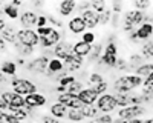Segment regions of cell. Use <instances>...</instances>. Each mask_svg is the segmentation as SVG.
Here are the masks:
<instances>
[{
    "label": "cell",
    "mask_w": 153,
    "mask_h": 123,
    "mask_svg": "<svg viewBox=\"0 0 153 123\" xmlns=\"http://www.w3.org/2000/svg\"><path fill=\"white\" fill-rule=\"evenodd\" d=\"M106 8H107V5H106V2H103V0H98V2H91V9L95 11V12H98V14H101V12H103Z\"/></svg>",
    "instance_id": "8d00e7d4"
},
{
    "label": "cell",
    "mask_w": 153,
    "mask_h": 123,
    "mask_svg": "<svg viewBox=\"0 0 153 123\" xmlns=\"http://www.w3.org/2000/svg\"><path fill=\"white\" fill-rule=\"evenodd\" d=\"M25 103H26V106L31 108V109H37V108L45 106L48 103V98L40 92H34V94H29V95L25 97Z\"/></svg>",
    "instance_id": "5bb4252c"
},
{
    "label": "cell",
    "mask_w": 153,
    "mask_h": 123,
    "mask_svg": "<svg viewBox=\"0 0 153 123\" xmlns=\"http://www.w3.org/2000/svg\"><path fill=\"white\" fill-rule=\"evenodd\" d=\"M86 123H113V118L110 114H103V116H100V117H95V118H91L89 122Z\"/></svg>",
    "instance_id": "e575fe53"
},
{
    "label": "cell",
    "mask_w": 153,
    "mask_h": 123,
    "mask_svg": "<svg viewBox=\"0 0 153 123\" xmlns=\"http://www.w3.org/2000/svg\"><path fill=\"white\" fill-rule=\"evenodd\" d=\"M2 103H3V102H2V98H0V105H2Z\"/></svg>",
    "instance_id": "6125c7cd"
},
{
    "label": "cell",
    "mask_w": 153,
    "mask_h": 123,
    "mask_svg": "<svg viewBox=\"0 0 153 123\" xmlns=\"http://www.w3.org/2000/svg\"><path fill=\"white\" fill-rule=\"evenodd\" d=\"M48 22H51V23H52L54 25V26H63V22L61 20H58V19H55L54 16H48Z\"/></svg>",
    "instance_id": "f907efd6"
},
{
    "label": "cell",
    "mask_w": 153,
    "mask_h": 123,
    "mask_svg": "<svg viewBox=\"0 0 153 123\" xmlns=\"http://www.w3.org/2000/svg\"><path fill=\"white\" fill-rule=\"evenodd\" d=\"M75 9H76V2H72V0H65V2H61L58 5V12L63 17L71 16Z\"/></svg>",
    "instance_id": "7402d4cb"
},
{
    "label": "cell",
    "mask_w": 153,
    "mask_h": 123,
    "mask_svg": "<svg viewBox=\"0 0 153 123\" xmlns=\"http://www.w3.org/2000/svg\"><path fill=\"white\" fill-rule=\"evenodd\" d=\"M66 117H68L71 122H75V123H80V122L84 120V116L81 114L80 109H68Z\"/></svg>",
    "instance_id": "f546056e"
},
{
    "label": "cell",
    "mask_w": 153,
    "mask_h": 123,
    "mask_svg": "<svg viewBox=\"0 0 153 123\" xmlns=\"http://www.w3.org/2000/svg\"><path fill=\"white\" fill-rule=\"evenodd\" d=\"M16 65L23 66V65H26V62H25V58H23V57H19V58H17V62H16Z\"/></svg>",
    "instance_id": "9f6ffc18"
},
{
    "label": "cell",
    "mask_w": 153,
    "mask_h": 123,
    "mask_svg": "<svg viewBox=\"0 0 153 123\" xmlns=\"http://www.w3.org/2000/svg\"><path fill=\"white\" fill-rule=\"evenodd\" d=\"M133 5H135V9L141 11V12H144L146 9H149V8L152 6V3L149 2V0H136Z\"/></svg>",
    "instance_id": "f35d334b"
},
{
    "label": "cell",
    "mask_w": 153,
    "mask_h": 123,
    "mask_svg": "<svg viewBox=\"0 0 153 123\" xmlns=\"http://www.w3.org/2000/svg\"><path fill=\"white\" fill-rule=\"evenodd\" d=\"M58 103H61L65 108L68 109H81V102L78 95H74V94H69V92H63V94H58Z\"/></svg>",
    "instance_id": "9c48e42d"
},
{
    "label": "cell",
    "mask_w": 153,
    "mask_h": 123,
    "mask_svg": "<svg viewBox=\"0 0 153 123\" xmlns=\"http://www.w3.org/2000/svg\"><path fill=\"white\" fill-rule=\"evenodd\" d=\"M3 14L6 16V17H9V19H12V20H16V19H19V16H20V12H19V8H16L12 3H6V5H3Z\"/></svg>",
    "instance_id": "484cf974"
},
{
    "label": "cell",
    "mask_w": 153,
    "mask_h": 123,
    "mask_svg": "<svg viewBox=\"0 0 153 123\" xmlns=\"http://www.w3.org/2000/svg\"><path fill=\"white\" fill-rule=\"evenodd\" d=\"M17 28L16 26H12V25H6V28L0 32V37H2V39L8 43V45H14L16 42H17Z\"/></svg>",
    "instance_id": "e0dca14e"
},
{
    "label": "cell",
    "mask_w": 153,
    "mask_h": 123,
    "mask_svg": "<svg viewBox=\"0 0 153 123\" xmlns=\"http://www.w3.org/2000/svg\"><path fill=\"white\" fill-rule=\"evenodd\" d=\"M129 40L133 42V43H138V42H139V40H138V35H136V31L129 32Z\"/></svg>",
    "instance_id": "f5cc1de1"
},
{
    "label": "cell",
    "mask_w": 153,
    "mask_h": 123,
    "mask_svg": "<svg viewBox=\"0 0 153 123\" xmlns=\"http://www.w3.org/2000/svg\"><path fill=\"white\" fill-rule=\"evenodd\" d=\"M65 71V63L58 58H51L49 60V65H48V77H52V74H60Z\"/></svg>",
    "instance_id": "ffe728a7"
},
{
    "label": "cell",
    "mask_w": 153,
    "mask_h": 123,
    "mask_svg": "<svg viewBox=\"0 0 153 123\" xmlns=\"http://www.w3.org/2000/svg\"><path fill=\"white\" fill-rule=\"evenodd\" d=\"M141 57L143 58H147V60H152L153 58V42L152 40H147L143 48H141Z\"/></svg>",
    "instance_id": "f1b7e54d"
},
{
    "label": "cell",
    "mask_w": 153,
    "mask_h": 123,
    "mask_svg": "<svg viewBox=\"0 0 153 123\" xmlns=\"http://www.w3.org/2000/svg\"><path fill=\"white\" fill-rule=\"evenodd\" d=\"M12 5H14L16 8H19V6H22V2L20 0H12Z\"/></svg>",
    "instance_id": "680465c9"
},
{
    "label": "cell",
    "mask_w": 153,
    "mask_h": 123,
    "mask_svg": "<svg viewBox=\"0 0 153 123\" xmlns=\"http://www.w3.org/2000/svg\"><path fill=\"white\" fill-rule=\"evenodd\" d=\"M135 31H136V35H138V40L147 42L153 35V23H143L141 26H138Z\"/></svg>",
    "instance_id": "d6986e66"
},
{
    "label": "cell",
    "mask_w": 153,
    "mask_h": 123,
    "mask_svg": "<svg viewBox=\"0 0 153 123\" xmlns=\"http://www.w3.org/2000/svg\"><path fill=\"white\" fill-rule=\"evenodd\" d=\"M117 98H115V94H103V95H100L98 97V100H97V108L98 111H101V112H104V114H110L112 111L117 108Z\"/></svg>",
    "instance_id": "5b68a950"
},
{
    "label": "cell",
    "mask_w": 153,
    "mask_h": 123,
    "mask_svg": "<svg viewBox=\"0 0 153 123\" xmlns=\"http://www.w3.org/2000/svg\"><path fill=\"white\" fill-rule=\"evenodd\" d=\"M68 29L72 32V34H84L86 32V26H84V23L81 20L80 16H76V17H72L68 23Z\"/></svg>",
    "instance_id": "ac0fdd59"
},
{
    "label": "cell",
    "mask_w": 153,
    "mask_h": 123,
    "mask_svg": "<svg viewBox=\"0 0 153 123\" xmlns=\"http://www.w3.org/2000/svg\"><path fill=\"white\" fill-rule=\"evenodd\" d=\"M17 42L20 45H25V46L35 48L40 43V37L35 32V29H19L17 31Z\"/></svg>",
    "instance_id": "277c9868"
},
{
    "label": "cell",
    "mask_w": 153,
    "mask_h": 123,
    "mask_svg": "<svg viewBox=\"0 0 153 123\" xmlns=\"http://www.w3.org/2000/svg\"><path fill=\"white\" fill-rule=\"evenodd\" d=\"M143 63H144V58L141 57V54H132L130 58H129V65H130V68L135 66V69H136L138 66H141Z\"/></svg>",
    "instance_id": "836d02e7"
},
{
    "label": "cell",
    "mask_w": 153,
    "mask_h": 123,
    "mask_svg": "<svg viewBox=\"0 0 153 123\" xmlns=\"http://www.w3.org/2000/svg\"><path fill=\"white\" fill-rule=\"evenodd\" d=\"M0 123H20L14 116H8V114H0Z\"/></svg>",
    "instance_id": "b9f144b4"
},
{
    "label": "cell",
    "mask_w": 153,
    "mask_h": 123,
    "mask_svg": "<svg viewBox=\"0 0 153 123\" xmlns=\"http://www.w3.org/2000/svg\"><path fill=\"white\" fill-rule=\"evenodd\" d=\"M63 63H65V71H68V72H74V71H78V69L83 66L84 58L72 52L68 58H65V62H63Z\"/></svg>",
    "instance_id": "9a60e30c"
},
{
    "label": "cell",
    "mask_w": 153,
    "mask_h": 123,
    "mask_svg": "<svg viewBox=\"0 0 153 123\" xmlns=\"http://www.w3.org/2000/svg\"><path fill=\"white\" fill-rule=\"evenodd\" d=\"M61 37H63V34H61L58 29L52 28L49 34H46L45 37H40V43H38V45H40L43 49L52 48V46H55V45H57L60 40H63Z\"/></svg>",
    "instance_id": "30bf717a"
},
{
    "label": "cell",
    "mask_w": 153,
    "mask_h": 123,
    "mask_svg": "<svg viewBox=\"0 0 153 123\" xmlns=\"http://www.w3.org/2000/svg\"><path fill=\"white\" fill-rule=\"evenodd\" d=\"M113 123H143V120L139 118H132V120H124V118H115Z\"/></svg>",
    "instance_id": "c3c4849f"
},
{
    "label": "cell",
    "mask_w": 153,
    "mask_h": 123,
    "mask_svg": "<svg viewBox=\"0 0 153 123\" xmlns=\"http://www.w3.org/2000/svg\"><path fill=\"white\" fill-rule=\"evenodd\" d=\"M110 22H112V26H113V28H118V23H120V14H112Z\"/></svg>",
    "instance_id": "816d5d0a"
},
{
    "label": "cell",
    "mask_w": 153,
    "mask_h": 123,
    "mask_svg": "<svg viewBox=\"0 0 153 123\" xmlns=\"http://www.w3.org/2000/svg\"><path fill=\"white\" fill-rule=\"evenodd\" d=\"M42 122H43V123H61L58 118H55V117H52V116H43Z\"/></svg>",
    "instance_id": "681fc988"
},
{
    "label": "cell",
    "mask_w": 153,
    "mask_h": 123,
    "mask_svg": "<svg viewBox=\"0 0 153 123\" xmlns=\"http://www.w3.org/2000/svg\"><path fill=\"white\" fill-rule=\"evenodd\" d=\"M143 85V79L130 74V76H121L113 82V91L117 94H130L135 88Z\"/></svg>",
    "instance_id": "6da1fadb"
},
{
    "label": "cell",
    "mask_w": 153,
    "mask_h": 123,
    "mask_svg": "<svg viewBox=\"0 0 153 123\" xmlns=\"http://www.w3.org/2000/svg\"><path fill=\"white\" fill-rule=\"evenodd\" d=\"M34 6H37V8H42V6H43V3H42V2H34Z\"/></svg>",
    "instance_id": "91938a15"
},
{
    "label": "cell",
    "mask_w": 153,
    "mask_h": 123,
    "mask_svg": "<svg viewBox=\"0 0 153 123\" xmlns=\"http://www.w3.org/2000/svg\"><path fill=\"white\" fill-rule=\"evenodd\" d=\"M51 29H52V26H43V28H37L35 32L38 34V37H45L46 34L51 32Z\"/></svg>",
    "instance_id": "f6af8a7d"
},
{
    "label": "cell",
    "mask_w": 153,
    "mask_h": 123,
    "mask_svg": "<svg viewBox=\"0 0 153 123\" xmlns=\"http://www.w3.org/2000/svg\"><path fill=\"white\" fill-rule=\"evenodd\" d=\"M115 68H118L120 71H129L130 65H129V62H127L126 58H118L117 60V66H115Z\"/></svg>",
    "instance_id": "60d3db41"
},
{
    "label": "cell",
    "mask_w": 153,
    "mask_h": 123,
    "mask_svg": "<svg viewBox=\"0 0 153 123\" xmlns=\"http://www.w3.org/2000/svg\"><path fill=\"white\" fill-rule=\"evenodd\" d=\"M83 23H84V26L86 29H94L97 28L98 25H100V14L92 9H87V11H83L81 14H80Z\"/></svg>",
    "instance_id": "7c38bea8"
},
{
    "label": "cell",
    "mask_w": 153,
    "mask_h": 123,
    "mask_svg": "<svg viewBox=\"0 0 153 123\" xmlns=\"http://www.w3.org/2000/svg\"><path fill=\"white\" fill-rule=\"evenodd\" d=\"M143 123H153V117L152 118H147V120H143Z\"/></svg>",
    "instance_id": "94428289"
},
{
    "label": "cell",
    "mask_w": 153,
    "mask_h": 123,
    "mask_svg": "<svg viewBox=\"0 0 153 123\" xmlns=\"http://www.w3.org/2000/svg\"><path fill=\"white\" fill-rule=\"evenodd\" d=\"M49 112H51V116H52V117H55V118L60 120V118H65V117H66V114H68V108H65L61 103L55 102V103L51 105Z\"/></svg>",
    "instance_id": "603a6c76"
},
{
    "label": "cell",
    "mask_w": 153,
    "mask_h": 123,
    "mask_svg": "<svg viewBox=\"0 0 153 123\" xmlns=\"http://www.w3.org/2000/svg\"><path fill=\"white\" fill-rule=\"evenodd\" d=\"M141 94L147 98L149 102H150V100H153V88H143Z\"/></svg>",
    "instance_id": "bcb514c9"
},
{
    "label": "cell",
    "mask_w": 153,
    "mask_h": 123,
    "mask_svg": "<svg viewBox=\"0 0 153 123\" xmlns=\"http://www.w3.org/2000/svg\"><path fill=\"white\" fill-rule=\"evenodd\" d=\"M2 14H3V11H0V32L6 28V22H5V19L2 17Z\"/></svg>",
    "instance_id": "db71d44e"
},
{
    "label": "cell",
    "mask_w": 153,
    "mask_h": 123,
    "mask_svg": "<svg viewBox=\"0 0 153 123\" xmlns=\"http://www.w3.org/2000/svg\"><path fill=\"white\" fill-rule=\"evenodd\" d=\"M144 112H146V108L143 105H132V106L121 108L118 111V118L132 120V118H138L139 116H143Z\"/></svg>",
    "instance_id": "52a82bcc"
},
{
    "label": "cell",
    "mask_w": 153,
    "mask_h": 123,
    "mask_svg": "<svg viewBox=\"0 0 153 123\" xmlns=\"http://www.w3.org/2000/svg\"><path fill=\"white\" fill-rule=\"evenodd\" d=\"M14 48L17 49V52L25 58V57H26V56H31L32 52H34V48H29V46H25V45H20L19 42H16L14 43Z\"/></svg>",
    "instance_id": "4dcf8cb0"
},
{
    "label": "cell",
    "mask_w": 153,
    "mask_h": 123,
    "mask_svg": "<svg viewBox=\"0 0 153 123\" xmlns=\"http://www.w3.org/2000/svg\"><path fill=\"white\" fill-rule=\"evenodd\" d=\"M91 49H92V45H87V43H84V42H81V40L72 45V52L76 54V56H80V57H83V58L89 56Z\"/></svg>",
    "instance_id": "44dd1931"
},
{
    "label": "cell",
    "mask_w": 153,
    "mask_h": 123,
    "mask_svg": "<svg viewBox=\"0 0 153 123\" xmlns=\"http://www.w3.org/2000/svg\"><path fill=\"white\" fill-rule=\"evenodd\" d=\"M11 86H12V91L16 94L22 95V97H26L29 94L37 92V86L35 83L29 82L28 79H23V77H12L11 79Z\"/></svg>",
    "instance_id": "7a4b0ae2"
},
{
    "label": "cell",
    "mask_w": 153,
    "mask_h": 123,
    "mask_svg": "<svg viewBox=\"0 0 153 123\" xmlns=\"http://www.w3.org/2000/svg\"><path fill=\"white\" fill-rule=\"evenodd\" d=\"M83 89V83L80 80H75L74 83H71L68 88H66V92L69 94H74V95H78V92Z\"/></svg>",
    "instance_id": "1f68e13d"
},
{
    "label": "cell",
    "mask_w": 153,
    "mask_h": 123,
    "mask_svg": "<svg viewBox=\"0 0 153 123\" xmlns=\"http://www.w3.org/2000/svg\"><path fill=\"white\" fill-rule=\"evenodd\" d=\"M14 108H11V106H8L6 103H2L0 105V114H8V116H12L14 114Z\"/></svg>",
    "instance_id": "7bdbcfd3"
},
{
    "label": "cell",
    "mask_w": 153,
    "mask_h": 123,
    "mask_svg": "<svg viewBox=\"0 0 153 123\" xmlns=\"http://www.w3.org/2000/svg\"><path fill=\"white\" fill-rule=\"evenodd\" d=\"M49 57L48 56H38L35 58H32L31 62L26 63V68L32 72H38V74H43L48 71V65H49Z\"/></svg>",
    "instance_id": "ba28073f"
},
{
    "label": "cell",
    "mask_w": 153,
    "mask_h": 123,
    "mask_svg": "<svg viewBox=\"0 0 153 123\" xmlns=\"http://www.w3.org/2000/svg\"><path fill=\"white\" fill-rule=\"evenodd\" d=\"M81 114L84 116V118H95L98 116V108L97 105H87V106H81Z\"/></svg>",
    "instance_id": "4316f807"
},
{
    "label": "cell",
    "mask_w": 153,
    "mask_h": 123,
    "mask_svg": "<svg viewBox=\"0 0 153 123\" xmlns=\"http://www.w3.org/2000/svg\"><path fill=\"white\" fill-rule=\"evenodd\" d=\"M112 12L113 14H120V12L123 11V3H120V2H112Z\"/></svg>",
    "instance_id": "7dc6e473"
},
{
    "label": "cell",
    "mask_w": 153,
    "mask_h": 123,
    "mask_svg": "<svg viewBox=\"0 0 153 123\" xmlns=\"http://www.w3.org/2000/svg\"><path fill=\"white\" fill-rule=\"evenodd\" d=\"M43 26H48V17L45 14H40L37 19V28H43Z\"/></svg>",
    "instance_id": "ee69618b"
},
{
    "label": "cell",
    "mask_w": 153,
    "mask_h": 123,
    "mask_svg": "<svg viewBox=\"0 0 153 123\" xmlns=\"http://www.w3.org/2000/svg\"><path fill=\"white\" fill-rule=\"evenodd\" d=\"M152 72H153V63H143L141 66H138V68L135 69V76L141 77V79L144 80L147 76H150Z\"/></svg>",
    "instance_id": "d4e9b609"
},
{
    "label": "cell",
    "mask_w": 153,
    "mask_h": 123,
    "mask_svg": "<svg viewBox=\"0 0 153 123\" xmlns=\"http://www.w3.org/2000/svg\"><path fill=\"white\" fill-rule=\"evenodd\" d=\"M95 39H97V35H95L94 32H91V31H87V32L83 34L81 42H84V43H87V45H94V43H95Z\"/></svg>",
    "instance_id": "ab89813d"
},
{
    "label": "cell",
    "mask_w": 153,
    "mask_h": 123,
    "mask_svg": "<svg viewBox=\"0 0 153 123\" xmlns=\"http://www.w3.org/2000/svg\"><path fill=\"white\" fill-rule=\"evenodd\" d=\"M78 98H80L83 106H87V105H95L98 100V95L92 88H83L78 92Z\"/></svg>",
    "instance_id": "2e32d148"
},
{
    "label": "cell",
    "mask_w": 153,
    "mask_h": 123,
    "mask_svg": "<svg viewBox=\"0 0 153 123\" xmlns=\"http://www.w3.org/2000/svg\"><path fill=\"white\" fill-rule=\"evenodd\" d=\"M101 82H104V79H103V76H101L100 72H92L91 76H89V85H91V88L92 86L100 85Z\"/></svg>",
    "instance_id": "d590c367"
},
{
    "label": "cell",
    "mask_w": 153,
    "mask_h": 123,
    "mask_svg": "<svg viewBox=\"0 0 153 123\" xmlns=\"http://www.w3.org/2000/svg\"><path fill=\"white\" fill-rule=\"evenodd\" d=\"M112 9L107 6L103 12L100 14V25H107V23H110V19H112Z\"/></svg>",
    "instance_id": "d6a6232c"
},
{
    "label": "cell",
    "mask_w": 153,
    "mask_h": 123,
    "mask_svg": "<svg viewBox=\"0 0 153 123\" xmlns=\"http://www.w3.org/2000/svg\"><path fill=\"white\" fill-rule=\"evenodd\" d=\"M0 98H2L3 103H6L8 106L14 108V109H20V108L26 106V103H25V97L16 94L14 91H5V92H2Z\"/></svg>",
    "instance_id": "8992f818"
},
{
    "label": "cell",
    "mask_w": 153,
    "mask_h": 123,
    "mask_svg": "<svg viewBox=\"0 0 153 123\" xmlns=\"http://www.w3.org/2000/svg\"><path fill=\"white\" fill-rule=\"evenodd\" d=\"M101 54H103V45L97 43V45L92 46V49H91V52H89L87 58H89V62H98V58L101 57Z\"/></svg>",
    "instance_id": "83f0119b"
},
{
    "label": "cell",
    "mask_w": 153,
    "mask_h": 123,
    "mask_svg": "<svg viewBox=\"0 0 153 123\" xmlns=\"http://www.w3.org/2000/svg\"><path fill=\"white\" fill-rule=\"evenodd\" d=\"M37 19H38V14H35L31 9L22 12L19 16V20H20V25L23 26V29H32L34 26H37Z\"/></svg>",
    "instance_id": "4fadbf2b"
},
{
    "label": "cell",
    "mask_w": 153,
    "mask_h": 123,
    "mask_svg": "<svg viewBox=\"0 0 153 123\" xmlns=\"http://www.w3.org/2000/svg\"><path fill=\"white\" fill-rule=\"evenodd\" d=\"M6 46H8V43L2 39V37H0V52H5L6 51Z\"/></svg>",
    "instance_id": "11a10c76"
},
{
    "label": "cell",
    "mask_w": 153,
    "mask_h": 123,
    "mask_svg": "<svg viewBox=\"0 0 153 123\" xmlns=\"http://www.w3.org/2000/svg\"><path fill=\"white\" fill-rule=\"evenodd\" d=\"M107 88H109V83L104 80V82H101L100 85H97V86H92V89L97 92V95L100 97V95H103V94H106L107 92Z\"/></svg>",
    "instance_id": "74e56055"
},
{
    "label": "cell",
    "mask_w": 153,
    "mask_h": 123,
    "mask_svg": "<svg viewBox=\"0 0 153 123\" xmlns=\"http://www.w3.org/2000/svg\"><path fill=\"white\" fill-rule=\"evenodd\" d=\"M55 91L58 92V94H63V92H66V88H65V86H57V88H55Z\"/></svg>",
    "instance_id": "6f0895ef"
},
{
    "label": "cell",
    "mask_w": 153,
    "mask_h": 123,
    "mask_svg": "<svg viewBox=\"0 0 153 123\" xmlns=\"http://www.w3.org/2000/svg\"><path fill=\"white\" fill-rule=\"evenodd\" d=\"M144 12L138 11V9H129L124 14V26L123 29L126 32H132L135 31L136 26H141V25L144 23Z\"/></svg>",
    "instance_id": "3957f363"
},
{
    "label": "cell",
    "mask_w": 153,
    "mask_h": 123,
    "mask_svg": "<svg viewBox=\"0 0 153 123\" xmlns=\"http://www.w3.org/2000/svg\"><path fill=\"white\" fill-rule=\"evenodd\" d=\"M54 57L65 62V58H68L72 54V43H69L68 40H60L55 46H54V51H52Z\"/></svg>",
    "instance_id": "8fae6325"
},
{
    "label": "cell",
    "mask_w": 153,
    "mask_h": 123,
    "mask_svg": "<svg viewBox=\"0 0 153 123\" xmlns=\"http://www.w3.org/2000/svg\"><path fill=\"white\" fill-rule=\"evenodd\" d=\"M0 71H2L5 76H11V77H16V72H17V65L16 62L12 60H5L2 66H0Z\"/></svg>",
    "instance_id": "cb8c5ba5"
}]
</instances>
